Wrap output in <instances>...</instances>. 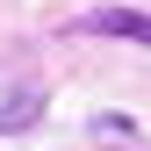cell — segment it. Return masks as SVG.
Segmentation results:
<instances>
[{
	"mask_svg": "<svg viewBox=\"0 0 151 151\" xmlns=\"http://www.w3.org/2000/svg\"><path fill=\"white\" fill-rule=\"evenodd\" d=\"M43 108H50V86L43 79H22V72H0V137H22V129L43 122Z\"/></svg>",
	"mask_w": 151,
	"mask_h": 151,
	"instance_id": "6da1fadb",
	"label": "cell"
},
{
	"mask_svg": "<svg viewBox=\"0 0 151 151\" xmlns=\"http://www.w3.org/2000/svg\"><path fill=\"white\" fill-rule=\"evenodd\" d=\"M72 29H86V36H122V43H144V50H151V14H137V7H93V14H79Z\"/></svg>",
	"mask_w": 151,
	"mask_h": 151,
	"instance_id": "7a4b0ae2",
	"label": "cell"
},
{
	"mask_svg": "<svg viewBox=\"0 0 151 151\" xmlns=\"http://www.w3.org/2000/svg\"><path fill=\"white\" fill-rule=\"evenodd\" d=\"M93 137L101 144H137V122L129 115H93Z\"/></svg>",
	"mask_w": 151,
	"mask_h": 151,
	"instance_id": "3957f363",
	"label": "cell"
}]
</instances>
